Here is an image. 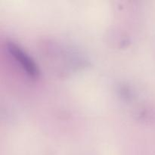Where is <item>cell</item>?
<instances>
[{"label":"cell","mask_w":155,"mask_h":155,"mask_svg":"<svg viewBox=\"0 0 155 155\" xmlns=\"http://www.w3.org/2000/svg\"><path fill=\"white\" fill-rule=\"evenodd\" d=\"M7 47L9 53L15 58L17 61L19 62L23 69L30 77H33V78L38 77L39 71L37 66L33 61V59L22 48H20L13 42H9Z\"/></svg>","instance_id":"cell-1"}]
</instances>
